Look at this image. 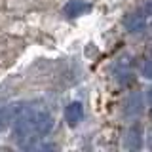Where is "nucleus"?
<instances>
[{
	"label": "nucleus",
	"mask_w": 152,
	"mask_h": 152,
	"mask_svg": "<svg viewBox=\"0 0 152 152\" xmlns=\"http://www.w3.org/2000/svg\"><path fill=\"white\" fill-rule=\"evenodd\" d=\"M146 104L152 108V86L148 88V91H146Z\"/></svg>",
	"instance_id": "8"
},
{
	"label": "nucleus",
	"mask_w": 152,
	"mask_h": 152,
	"mask_svg": "<svg viewBox=\"0 0 152 152\" xmlns=\"http://www.w3.org/2000/svg\"><path fill=\"white\" fill-rule=\"evenodd\" d=\"M124 146L129 150H139L142 146V131L139 126H131L124 135Z\"/></svg>",
	"instance_id": "4"
},
{
	"label": "nucleus",
	"mask_w": 152,
	"mask_h": 152,
	"mask_svg": "<svg viewBox=\"0 0 152 152\" xmlns=\"http://www.w3.org/2000/svg\"><path fill=\"white\" fill-rule=\"evenodd\" d=\"M142 72H145V78H150L152 80V61H146V63H145Z\"/></svg>",
	"instance_id": "7"
},
{
	"label": "nucleus",
	"mask_w": 152,
	"mask_h": 152,
	"mask_svg": "<svg viewBox=\"0 0 152 152\" xmlns=\"http://www.w3.org/2000/svg\"><path fill=\"white\" fill-rule=\"evenodd\" d=\"M12 127L13 139L19 142V146L25 148V146H31L34 141L46 137L53 129V118L42 104L25 103Z\"/></svg>",
	"instance_id": "1"
},
{
	"label": "nucleus",
	"mask_w": 152,
	"mask_h": 152,
	"mask_svg": "<svg viewBox=\"0 0 152 152\" xmlns=\"http://www.w3.org/2000/svg\"><path fill=\"white\" fill-rule=\"evenodd\" d=\"M82 120H84V107H82V103L70 101L65 107V122L69 124L70 127H76V126L82 124Z\"/></svg>",
	"instance_id": "3"
},
{
	"label": "nucleus",
	"mask_w": 152,
	"mask_h": 152,
	"mask_svg": "<svg viewBox=\"0 0 152 152\" xmlns=\"http://www.w3.org/2000/svg\"><path fill=\"white\" fill-rule=\"evenodd\" d=\"M150 2H152V0H150Z\"/></svg>",
	"instance_id": "9"
},
{
	"label": "nucleus",
	"mask_w": 152,
	"mask_h": 152,
	"mask_svg": "<svg viewBox=\"0 0 152 152\" xmlns=\"http://www.w3.org/2000/svg\"><path fill=\"white\" fill-rule=\"evenodd\" d=\"M89 8L91 6H89V2H86V0H69L63 8V13L66 17H80V15H84Z\"/></svg>",
	"instance_id": "5"
},
{
	"label": "nucleus",
	"mask_w": 152,
	"mask_h": 152,
	"mask_svg": "<svg viewBox=\"0 0 152 152\" xmlns=\"http://www.w3.org/2000/svg\"><path fill=\"white\" fill-rule=\"evenodd\" d=\"M124 27H126L127 32H141L146 28V19L141 13H129L124 19Z\"/></svg>",
	"instance_id": "6"
},
{
	"label": "nucleus",
	"mask_w": 152,
	"mask_h": 152,
	"mask_svg": "<svg viewBox=\"0 0 152 152\" xmlns=\"http://www.w3.org/2000/svg\"><path fill=\"white\" fill-rule=\"evenodd\" d=\"M23 101H13V103H4L0 104V131L8 129L10 126H13L17 114L21 112L23 108Z\"/></svg>",
	"instance_id": "2"
}]
</instances>
